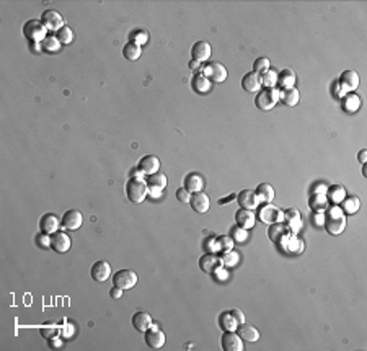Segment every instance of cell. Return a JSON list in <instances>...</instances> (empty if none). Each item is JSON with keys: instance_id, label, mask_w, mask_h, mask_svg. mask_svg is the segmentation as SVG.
Returning <instances> with one entry per match:
<instances>
[{"instance_id": "6da1fadb", "label": "cell", "mask_w": 367, "mask_h": 351, "mask_svg": "<svg viewBox=\"0 0 367 351\" xmlns=\"http://www.w3.org/2000/svg\"><path fill=\"white\" fill-rule=\"evenodd\" d=\"M326 212L325 214V229L332 234V235H340L344 227H346V214H344V211L341 209L340 204H333L329 206V208L325 209Z\"/></svg>"}, {"instance_id": "7a4b0ae2", "label": "cell", "mask_w": 367, "mask_h": 351, "mask_svg": "<svg viewBox=\"0 0 367 351\" xmlns=\"http://www.w3.org/2000/svg\"><path fill=\"white\" fill-rule=\"evenodd\" d=\"M126 196H127V200L132 203L145 201V198L149 196V186H147L145 180L131 178L126 183Z\"/></svg>"}, {"instance_id": "3957f363", "label": "cell", "mask_w": 367, "mask_h": 351, "mask_svg": "<svg viewBox=\"0 0 367 351\" xmlns=\"http://www.w3.org/2000/svg\"><path fill=\"white\" fill-rule=\"evenodd\" d=\"M23 36L33 43H41L48 38V28L43 25L41 20L31 18L23 25Z\"/></svg>"}, {"instance_id": "277c9868", "label": "cell", "mask_w": 367, "mask_h": 351, "mask_svg": "<svg viewBox=\"0 0 367 351\" xmlns=\"http://www.w3.org/2000/svg\"><path fill=\"white\" fill-rule=\"evenodd\" d=\"M279 102V88H263L258 91L254 98V105L260 111H269L273 110L276 103Z\"/></svg>"}, {"instance_id": "5b68a950", "label": "cell", "mask_w": 367, "mask_h": 351, "mask_svg": "<svg viewBox=\"0 0 367 351\" xmlns=\"http://www.w3.org/2000/svg\"><path fill=\"white\" fill-rule=\"evenodd\" d=\"M113 284L121 288L123 291L124 289H131L137 284V274L132 270L123 268V270H119L113 274Z\"/></svg>"}, {"instance_id": "8992f818", "label": "cell", "mask_w": 367, "mask_h": 351, "mask_svg": "<svg viewBox=\"0 0 367 351\" xmlns=\"http://www.w3.org/2000/svg\"><path fill=\"white\" fill-rule=\"evenodd\" d=\"M258 217L261 219V222L271 226L274 222H281V220L284 219V214L279 208H276V206H273L271 203H269V204H263L258 209Z\"/></svg>"}, {"instance_id": "52a82bcc", "label": "cell", "mask_w": 367, "mask_h": 351, "mask_svg": "<svg viewBox=\"0 0 367 351\" xmlns=\"http://www.w3.org/2000/svg\"><path fill=\"white\" fill-rule=\"evenodd\" d=\"M203 74L206 75L207 79H211L215 83H221L227 79V69L224 64L215 62V60H211L203 67Z\"/></svg>"}, {"instance_id": "ba28073f", "label": "cell", "mask_w": 367, "mask_h": 351, "mask_svg": "<svg viewBox=\"0 0 367 351\" xmlns=\"http://www.w3.org/2000/svg\"><path fill=\"white\" fill-rule=\"evenodd\" d=\"M144 340L147 343V346H151L154 349H159L165 345V333L162 332V329H159V325L152 324L151 329L144 332Z\"/></svg>"}, {"instance_id": "9c48e42d", "label": "cell", "mask_w": 367, "mask_h": 351, "mask_svg": "<svg viewBox=\"0 0 367 351\" xmlns=\"http://www.w3.org/2000/svg\"><path fill=\"white\" fill-rule=\"evenodd\" d=\"M41 21H43L44 26H46L48 29H52V31H59L62 26H65L62 15L56 10H44L43 15H41Z\"/></svg>"}, {"instance_id": "30bf717a", "label": "cell", "mask_w": 367, "mask_h": 351, "mask_svg": "<svg viewBox=\"0 0 367 351\" xmlns=\"http://www.w3.org/2000/svg\"><path fill=\"white\" fill-rule=\"evenodd\" d=\"M82 212L77 211V209H70V211H65L64 216L61 219V227L65 229V231H77L82 226Z\"/></svg>"}, {"instance_id": "8fae6325", "label": "cell", "mask_w": 367, "mask_h": 351, "mask_svg": "<svg viewBox=\"0 0 367 351\" xmlns=\"http://www.w3.org/2000/svg\"><path fill=\"white\" fill-rule=\"evenodd\" d=\"M70 237L62 231H57L54 234H51V248L57 251V253H65L70 248Z\"/></svg>"}, {"instance_id": "7c38bea8", "label": "cell", "mask_w": 367, "mask_h": 351, "mask_svg": "<svg viewBox=\"0 0 367 351\" xmlns=\"http://www.w3.org/2000/svg\"><path fill=\"white\" fill-rule=\"evenodd\" d=\"M221 345H222V349H226V351H242L243 340L238 337L237 332H226V333H222Z\"/></svg>"}, {"instance_id": "4fadbf2b", "label": "cell", "mask_w": 367, "mask_h": 351, "mask_svg": "<svg viewBox=\"0 0 367 351\" xmlns=\"http://www.w3.org/2000/svg\"><path fill=\"white\" fill-rule=\"evenodd\" d=\"M211 52L212 48L207 41H198L191 48V57L193 60H198V62H206V60L211 59Z\"/></svg>"}, {"instance_id": "5bb4252c", "label": "cell", "mask_w": 367, "mask_h": 351, "mask_svg": "<svg viewBox=\"0 0 367 351\" xmlns=\"http://www.w3.org/2000/svg\"><path fill=\"white\" fill-rule=\"evenodd\" d=\"M282 214H284V219H286V224L289 226V229H290V232H292V234H297V232L304 227L302 216H301V212H299L296 208H287L286 211L282 212Z\"/></svg>"}, {"instance_id": "9a60e30c", "label": "cell", "mask_w": 367, "mask_h": 351, "mask_svg": "<svg viewBox=\"0 0 367 351\" xmlns=\"http://www.w3.org/2000/svg\"><path fill=\"white\" fill-rule=\"evenodd\" d=\"M160 169V158L157 155H145L139 160V165H137V170H140L144 175H154L157 173Z\"/></svg>"}, {"instance_id": "2e32d148", "label": "cell", "mask_w": 367, "mask_h": 351, "mask_svg": "<svg viewBox=\"0 0 367 351\" xmlns=\"http://www.w3.org/2000/svg\"><path fill=\"white\" fill-rule=\"evenodd\" d=\"M290 229L286 222H274L269 226L268 229V237L271 242H276V243H279L284 237H287V235H290Z\"/></svg>"}, {"instance_id": "e0dca14e", "label": "cell", "mask_w": 367, "mask_h": 351, "mask_svg": "<svg viewBox=\"0 0 367 351\" xmlns=\"http://www.w3.org/2000/svg\"><path fill=\"white\" fill-rule=\"evenodd\" d=\"M90 274H92V278L95 281H98V283H104L109 276H111V265L104 260H100L93 263L92 270H90Z\"/></svg>"}, {"instance_id": "ac0fdd59", "label": "cell", "mask_w": 367, "mask_h": 351, "mask_svg": "<svg viewBox=\"0 0 367 351\" xmlns=\"http://www.w3.org/2000/svg\"><path fill=\"white\" fill-rule=\"evenodd\" d=\"M204 185H206V181L203 178V175H199V173H190V175H186L185 180H183V188L188 189L191 195L198 193V192H203Z\"/></svg>"}, {"instance_id": "d6986e66", "label": "cell", "mask_w": 367, "mask_h": 351, "mask_svg": "<svg viewBox=\"0 0 367 351\" xmlns=\"http://www.w3.org/2000/svg\"><path fill=\"white\" fill-rule=\"evenodd\" d=\"M279 245L284 251H287V253H301V251H304V240L297 239L296 234H290L287 237H284L279 242Z\"/></svg>"}, {"instance_id": "ffe728a7", "label": "cell", "mask_w": 367, "mask_h": 351, "mask_svg": "<svg viewBox=\"0 0 367 351\" xmlns=\"http://www.w3.org/2000/svg\"><path fill=\"white\" fill-rule=\"evenodd\" d=\"M235 222L238 227L245 229V231H248V229H253L254 227V222H256V216L253 214L251 209H238L235 212Z\"/></svg>"}, {"instance_id": "44dd1931", "label": "cell", "mask_w": 367, "mask_h": 351, "mask_svg": "<svg viewBox=\"0 0 367 351\" xmlns=\"http://www.w3.org/2000/svg\"><path fill=\"white\" fill-rule=\"evenodd\" d=\"M190 204L191 208L196 211V212H207L209 211V206H211V200H209V196L204 193V192H198V193H193L191 195V200H190Z\"/></svg>"}, {"instance_id": "7402d4cb", "label": "cell", "mask_w": 367, "mask_h": 351, "mask_svg": "<svg viewBox=\"0 0 367 351\" xmlns=\"http://www.w3.org/2000/svg\"><path fill=\"white\" fill-rule=\"evenodd\" d=\"M59 226H61V220L57 219L56 214H52V212H48V214H44V216L40 219V229H41V232L48 234V235L57 232Z\"/></svg>"}, {"instance_id": "603a6c76", "label": "cell", "mask_w": 367, "mask_h": 351, "mask_svg": "<svg viewBox=\"0 0 367 351\" xmlns=\"http://www.w3.org/2000/svg\"><path fill=\"white\" fill-rule=\"evenodd\" d=\"M152 324H154V320H152L151 314H147V312H144V310H139L132 315V327L137 332L144 333L145 330L151 329Z\"/></svg>"}, {"instance_id": "cb8c5ba5", "label": "cell", "mask_w": 367, "mask_h": 351, "mask_svg": "<svg viewBox=\"0 0 367 351\" xmlns=\"http://www.w3.org/2000/svg\"><path fill=\"white\" fill-rule=\"evenodd\" d=\"M237 201L243 209H254L260 204L256 193L251 192V189H242V192L237 195Z\"/></svg>"}, {"instance_id": "d4e9b609", "label": "cell", "mask_w": 367, "mask_h": 351, "mask_svg": "<svg viewBox=\"0 0 367 351\" xmlns=\"http://www.w3.org/2000/svg\"><path fill=\"white\" fill-rule=\"evenodd\" d=\"M222 263H221V258L214 255V253H206L199 258V268L203 270L204 273H209L212 274L217 268H219Z\"/></svg>"}, {"instance_id": "484cf974", "label": "cell", "mask_w": 367, "mask_h": 351, "mask_svg": "<svg viewBox=\"0 0 367 351\" xmlns=\"http://www.w3.org/2000/svg\"><path fill=\"white\" fill-rule=\"evenodd\" d=\"M338 83L344 88V90H356L359 87V75L354 71H344L341 72Z\"/></svg>"}, {"instance_id": "4316f807", "label": "cell", "mask_w": 367, "mask_h": 351, "mask_svg": "<svg viewBox=\"0 0 367 351\" xmlns=\"http://www.w3.org/2000/svg\"><path fill=\"white\" fill-rule=\"evenodd\" d=\"M235 332L238 333V337H240L243 341L253 343V341H258V340H260V332L254 329V327L245 324V322L238 325Z\"/></svg>"}, {"instance_id": "83f0119b", "label": "cell", "mask_w": 367, "mask_h": 351, "mask_svg": "<svg viewBox=\"0 0 367 351\" xmlns=\"http://www.w3.org/2000/svg\"><path fill=\"white\" fill-rule=\"evenodd\" d=\"M242 87L245 91H250V93H254V91H260L261 88V82H260V75L254 72H246L242 79Z\"/></svg>"}, {"instance_id": "f1b7e54d", "label": "cell", "mask_w": 367, "mask_h": 351, "mask_svg": "<svg viewBox=\"0 0 367 351\" xmlns=\"http://www.w3.org/2000/svg\"><path fill=\"white\" fill-rule=\"evenodd\" d=\"M296 74L292 69H282L281 72H278V88L279 90H286L294 87L296 83Z\"/></svg>"}, {"instance_id": "f546056e", "label": "cell", "mask_w": 367, "mask_h": 351, "mask_svg": "<svg viewBox=\"0 0 367 351\" xmlns=\"http://www.w3.org/2000/svg\"><path fill=\"white\" fill-rule=\"evenodd\" d=\"M299 100H301V93L296 87L279 90V102H282L286 106H296Z\"/></svg>"}, {"instance_id": "4dcf8cb0", "label": "cell", "mask_w": 367, "mask_h": 351, "mask_svg": "<svg viewBox=\"0 0 367 351\" xmlns=\"http://www.w3.org/2000/svg\"><path fill=\"white\" fill-rule=\"evenodd\" d=\"M219 325H221V329L224 332H235L237 327L240 324H238V320L235 318V315L232 314L230 310H227V312H222V314L219 315Z\"/></svg>"}, {"instance_id": "1f68e13d", "label": "cell", "mask_w": 367, "mask_h": 351, "mask_svg": "<svg viewBox=\"0 0 367 351\" xmlns=\"http://www.w3.org/2000/svg\"><path fill=\"white\" fill-rule=\"evenodd\" d=\"M256 196H258V201L260 203H265V204H269L274 201V188L269 185V183H261L256 188Z\"/></svg>"}, {"instance_id": "d6a6232c", "label": "cell", "mask_w": 367, "mask_h": 351, "mask_svg": "<svg viewBox=\"0 0 367 351\" xmlns=\"http://www.w3.org/2000/svg\"><path fill=\"white\" fill-rule=\"evenodd\" d=\"M309 206L313 212H323L328 208V198L325 193H313L309 200Z\"/></svg>"}, {"instance_id": "836d02e7", "label": "cell", "mask_w": 367, "mask_h": 351, "mask_svg": "<svg viewBox=\"0 0 367 351\" xmlns=\"http://www.w3.org/2000/svg\"><path fill=\"white\" fill-rule=\"evenodd\" d=\"M326 198L328 201H332L333 204H340L344 198H346V189L341 185H332L326 189Z\"/></svg>"}, {"instance_id": "e575fe53", "label": "cell", "mask_w": 367, "mask_h": 351, "mask_svg": "<svg viewBox=\"0 0 367 351\" xmlns=\"http://www.w3.org/2000/svg\"><path fill=\"white\" fill-rule=\"evenodd\" d=\"M193 88L198 93H206V91L211 90V80H209L204 74H196L193 77Z\"/></svg>"}, {"instance_id": "d590c367", "label": "cell", "mask_w": 367, "mask_h": 351, "mask_svg": "<svg viewBox=\"0 0 367 351\" xmlns=\"http://www.w3.org/2000/svg\"><path fill=\"white\" fill-rule=\"evenodd\" d=\"M142 54V46H139L137 43L129 41L124 48H123V56L127 60H137Z\"/></svg>"}, {"instance_id": "8d00e7d4", "label": "cell", "mask_w": 367, "mask_h": 351, "mask_svg": "<svg viewBox=\"0 0 367 351\" xmlns=\"http://www.w3.org/2000/svg\"><path fill=\"white\" fill-rule=\"evenodd\" d=\"M340 204H341V209L344 211V214H354V212H357L359 208H361V201H359V198L356 196L344 198Z\"/></svg>"}, {"instance_id": "74e56055", "label": "cell", "mask_w": 367, "mask_h": 351, "mask_svg": "<svg viewBox=\"0 0 367 351\" xmlns=\"http://www.w3.org/2000/svg\"><path fill=\"white\" fill-rule=\"evenodd\" d=\"M260 82L265 88H278V72L269 69L260 75Z\"/></svg>"}, {"instance_id": "f35d334b", "label": "cell", "mask_w": 367, "mask_h": 351, "mask_svg": "<svg viewBox=\"0 0 367 351\" xmlns=\"http://www.w3.org/2000/svg\"><path fill=\"white\" fill-rule=\"evenodd\" d=\"M145 183H147V186H149V188H159V189H163L165 186H167V177H165L163 173L157 172V173H154V175H149Z\"/></svg>"}, {"instance_id": "ab89813d", "label": "cell", "mask_w": 367, "mask_h": 351, "mask_svg": "<svg viewBox=\"0 0 367 351\" xmlns=\"http://www.w3.org/2000/svg\"><path fill=\"white\" fill-rule=\"evenodd\" d=\"M238 262H240V253H238V251H234V250L224 251L222 257H221V263L224 266H229V268L235 266Z\"/></svg>"}, {"instance_id": "60d3db41", "label": "cell", "mask_w": 367, "mask_h": 351, "mask_svg": "<svg viewBox=\"0 0 367 351\" xmlns=\"http://www.w3.org/2000/svg\"><path fill=\"white\" fill-rule=\"evenodd\" d=\"M359 106H361V98H359L356 93H349L344 97V108H346L349 113L357 111Z\"/></svg>"}, {"instance_id": "b9f144b4", "label": "cell", "mask_w": 367, "mask_h": 351, "mask_svg": "<svg viewBox=\"0 0 367 351\" xmlns=\"http://www.w3.org/2000/svg\"><path fill=\"white\" fill-rule=\"evenodd\" d=\"M234 240H232L230 235H221V237H215V250L221 251H229L234 248Z\"/></svg>"}, {"instance_id": "7bdbcfd3", "label": "cell", "mask_w": 367, "mask_h": 351, "mask_svg": "<svg viewBox=\"0 0 367 351\" xmlns=\"http://www.w3.org/2000/svg\"><path fill=\"white\" fill-rule=\"evenodd\" d=\"M230 237L237 243H243L246 239H248V231H245V229L235 226V227L230 229Z\"/></svg>"}, {"instance_id": "ee69618b", "label": "cell", "mask_w": 367, "mask_h": 351, "mask_svg": "<svg viewBox=\"0 0 367 351\" xmlns=\"http://www.w3.org/2000/svg\"><path fill=\"white\" fill-rule=\"evenodd\" d=\"M56 38H57L59 41H61V44H69V43H72V40H74V31L65 25V26H62L61 29H59Z\"/></svg>"}, {"instance_id": "f6af8a7d", "label": "cell", "mask_w": 367, "mask_h": 351, "mask_svg": "<svg viewBox=\"0 0 367 351\" xmlns=\"http://www.w3.org/2000/svg\"><path fill=\"white\" fill-rule=\"evenodd\" d=\"M266 71H269V59H268V57H258V59H254V62H253V72L261 75V74L266 72Z\"/></svg>"}, {"instance_id": "bcb514c9", "label": "cell", "mask_w": 367, "mask_h": 351, "mask_svg": "<svg viewBox=\"0 0 367 351\" xmlns=\"http://www.w3.org/2000/svg\"><path fill=\"white\" fill-rule=\"evenodd\" d=\"M43 49H46L49 52H56L61 49V41H59L56 36H48L46 40L43 41Z\"/></svg>"}, {"instance_id": "7dc6e473", "label": "cell", "mask_w": 367, "mask_h": 351, "mask_svg": "<svg viewBox=\"0 0 367 351\" xmlns=\"http://www.w3.org/2000/svg\"><path fill=\"white\" fill-rule=\"evenodd\" d=\"M131 41L142 46V44H145L149 41V35H147V31H144V29H137V31H134L131 35Z\"/></svg>"}, {"instance_id": "c3c4849f", "label": "cell", "mask_w": 367, "mask_h": 351, "mask_svg": "<svg viewBox=\"0 0 367 351\" xmlns=\"http://www.w3.org/2000/svg\"><path fill=\"white\" fill-rule=\"evenodd\" d=\"M176 200H178L179 203H190V200H191V193L188 192V189L179 188V189H176Z\"/></svg>"}, {"instance_id": "681fc988", "label": "cell", "mask_w": 367, "mask_h": 351, "mask_svg": "<svg viewBox=\"0 0 367 351\" xmlns=\"http://www.w3.org/2000/svg\"><path fill=\"white\" fill-rule=\"evenodd\" d=\"M36 240H38V245H40V247H44V248H46V247H51V237H49L48 234H44V232H43V235L40 234V235H38V239H36Z\"/></svg>"}, {"instance_id": "f907efd6", "label": "cell", "mask_w": 367, "mask_h": 351, "mask_svg": "<svg viewBox=\"0 0 367 351\" xmlns=\"http://www.w3.org/2000/svg\"><path fill=\"white\" fill-rule=\"evenodd\" d=\"M312 222L317 224V226H323V222H325V214H323V212H313Z\"/></svg>"}, {"instance_id": "816d5d0a", "label": "cell", "mask_w": 367, "mask_h": 351, "mask_svg": "<svg viewBox=\"0 0 367 351\" xmlns=\"http://www.w3.org/2000/svg\"><path fill=\"white\" fill-rule=\"evenodd\" d=\"M57 329H54V327H51V329H43L41 333L44 335L46 338H52V337H57Z\"/></svg>"}, {"instance_id": "f5cc1de1", "label": "cell", "mask_w": 367, "mask_h": 351, "mask_svg": "<svg viewBox=\"0 0 367 351\" xmlns=\"http://www.w3.org/2000/svg\"><path fill=\"white\" fill-rule=\"evenodd\" d=\"M212 274H215V278L219 279V281H224V279L227 278V271L224 270V268H221V266H219V268H217Z\"/></svg>"}, {"instance_id": "db71d44e", "label": "cell", "mask_w": 367, "mask_h": 351, "mask_svg": "<svg viewBox=\"0 0 367 351\" xmlns=\"http://www.w3.org/2000/svg\"><path fill=\"white\" fill-rule=\"evenodd\" d=\"M230 312L235 315V318L238 320V324H243V322H245V315H243V312H242L240 309H232Z\"/></svg>"}, {"instance_id": "11a10c76", "label": "cell", "mask_w": 367, "mask_h": 351, "mask_svg": "<svg viewBox=\"0 0 367 351\" xmlns=\"http://www.w3.org/2000/svg\"><path fill=\"white\" fill-rule=\"evenodd\" d=\"M109 296L113 297V299H119V297L123 296V289H121V288H118V286H115V288L109 291Z\"/></svg>"}, {"instance_id": "9f6ffc18", "label": "cell", "mask_w": 367, "mask_h": 351, "mask_svg": "<svg viewBox=\"0 0 367 351\" xmlns=\"http://www.w3.org/2000/svg\"><path fill=\"white\" fill-rule=\"evenodd\" d=\"M49 346H51V348H61V346H62V341L59 340L57 337H52V338H49Z\"/></svg>"}, {"instance_id": "6f0895ef", "label": "cell", "mask_w": 367, "mask_h": 351, "mask_svg": "<svg viewBox=\"0 0 367 351\" xmlns=\"http://www.w3.org/2000/svg\"><path fill=\"white\" fill-rule=\"evenodd\" d=\"M234 200H237V195H229V196H226V198H221L219 200V204H229L230 201H234Z\"/></svg>"}, {"instance_id": "680465c9", "label": "cell", "mask_w": 367, "mask_h": 351, "mask_svg": "<svg viewBox=\"0 0 367 351\" xmlns=\"http://www.w3.org/2000/svg\"><path fill=\"white\" fill-rule=\"evenodd\" d=\"M357 158H359V162H361V164H365V158H367V150H365V149H362L361 152H359Z\"/></svg>"}, {"instance_id": "91938a15", "label": "cell", "mask_w": 367, "mask_h": 351, "mask_svg": "<svg viewBox=\"0 0 367 351\" xmlns=\"http://www.w3.org/2000/svg\"><path fill=\"white\" fill-rule=\"evenodd\" d=\"M188 66H190L191 71H198V69L201 67V62H198V60H193V59H191Z\"/></svg>"}, {"instance_id": "94428289", "label": "cell", "mask_w": 367, "mask_h": 351, "mask_svg": "<svg viewBox=\"0 0 367 351\" xmlns=\"http://www.w3.org/2000/svg\"><path fill=\"white\" fill-rule=\"evenodd\" d=\"M149 195H152L154 198H157V196L162 195V189H159V188H149Z\"/></svg>"}, {"instance_id": "6125c7cd", "label": "cell", "mask_w": 367, "mask_h": 351, "mask_svg": "<svg viewBox=\"0 0 367 351\" xmlns=\"http://www.w3.org/2000/svg\"><path fill=\"white\" fill-rule=\"evenodd\" d=\"M326 189H328V186H323V185H318V186L315 188V193H325V195H326Z\"/></svg>"}]
</instances>
